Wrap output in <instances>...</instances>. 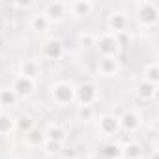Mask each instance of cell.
I'll return each mask as SVG.
<instances>
[{"label": "cell", "mask_w": 159, "mask_h": 159, "mask_svg": "<svg viewBox=\"0 0 159 159\" xmlns=\"http://www.w3.org/2000/svg\"><path fill=\"white\" fill-rule=\"evenodd\" d=\"M96 131L105 140H114L120 135V122L118 116L112 112H103L96 118Z\"/></svg>", "instance_id": "obj_5"}, {"label": "cell", "mask_w": 159, "mask_h": 159, "mask_svg": "<svg viewBox=\"0 0 159 159\" xmlns=\"http://www.w3.org/2000/svg\"><path fill=\"white\" fill-rule=\"evenodd\" d=\"M58 157H60V159H79V153H77V150H75L73 146L64 144V148H62V152H60Z\"/></svg>", "instance_id": "obj_28"}, {"label": "cell", "mask_w": 159, "mask_h": 159, "mask_svg": "<svg viewBox=\"0 0 159 159\" xmlns=\"http://www.w3.org/2000/svg\"><path fill=\"white\" fill-rule=\"evenodd\" d=\"M17 103H19V98H17V94L11 90V86H10V84L0 88V107H2L4 111L13 109Z\"/></svg>", "instance_id": "obj_21"}, {"label": "cell", "mask_w": 159, "mask_h": 159, "mask_svg": "<svg viewBox=\"0 0 159 159\" xmlns=\"http://www.w3.org/2000/svg\"><path fill=\"white\" fill-rule=\"evenodd\" d=\"M28 28H30L34 34H38V36H45V34L51 32L52 25L47 21V17H45L41 11H36V13H32V15L28 17Z\"/></svg>", "instance_id": "obj_14"}, {"label": "cell", "mask_w": 159, "mask_h": 159, "mask_svg": "<svg viewBox=\"0 0 159 159\" xmlns=\"http://www.w3.org/2000/svg\"><path fill=\"white\" fill-rule=\"evenodd\" d=\"M144 148L139 140H127L122 144V159H142Z\"/></svg>", "instance_id": "obj_20"}, {"label": "cell", "mask_w": 159, "mask_h": 159, "mask_svg": "<svg viewBox=\"0 0 159 159\" xmlns=\"http://www.w3.org/2000/svg\"><path fill=\"white\" fill-rule=\"evenodd\" d=\"M133 92H135V96L140 101L148 103V101H153L157 98V84H150V83H146V81H142V79H140V81L135 84Z\"/></svg>", "instance_id": "obj_17"}, {"label": "cell", "mask_w": 159, "mask_h": 159, "mask_svg": "<svg viewBox=\"0 0 159 159\" xmlns=\"http://www.w3.org/2000/svg\"><path fill=\"white\" fill-rule=\"evenodd\" d=\"M99 155L103 159H122V142L114 140H105L99 146Z\"/></svg>", "instance_id": "obj_18"}, {"label": "cell", "mask_w": 159, "mask_h": 159, "mask_svg": "<svg viewBox=\"0 0 159 159\" xmlns=\"http://www.w3.org/2000/svg\"><path fill=\"white\" fill-rule=\"evenodd\" d=\"M2 112H4V109H2V107H0V114H2Z\"/></svg>", "instance_id": "obj_30"}, {"label": "cell", "mask_w": 159, "mask_h": 159, "mask_svg": "<svg viewBox=\"0 0 159 159\" xmlns=\"http://www.w3.org/2000/svg\"><path fill=\"white\" fill-rule=\"evenodd\" d=\"M122 71V62L116 56H99L98 64H96V75L99 79H112L116 75H120Z\"/></svg>", "instance_id": "obj_8"}, {"label": "cell", "mask_w": 159, "mask_h": 159, "mask_svg": "<svg viewBox=\"0 0 159 159\" xmlns=\"http://www.w3.org/2000/svg\"><path fill=\"white\" fill-rule=\"evenodd\" d=\"M62 148H64V144L62 142H56V140H45V144L41 146V150L47 155H51V157H58L60 152H62Z\"/></svg>", "instance_id": "obj_26"}, {"label": "cell", "mask_w": 159, "mask_h": 159, "mask_svg": "<svg viewBox=\"0 0 159 159\" xmlns=\"http://www.w3.org/2000/svg\"><path fill=\"white\" fill-rule=\"evenodd\" d=\"M34 125H36V120L30 114H21L17 118V133H21V135H25L26 131H30Z\"/></svg>", "instance_id": "obj_25"}, {"label": "cell", "mask_w": 159, "mask_h": 159, "mask_svg": "<svg viewBox=\"0 0 159 159\" xmlns=\"http://www.w3.org/2000/svg\"><path fill=\"white\" fill-rule=\"evenodd\" d=\"M64 54H66V45H64V41H62L60 38L51 36V38H47V39L41 43V56H43L45 60L56 62V60H62Z\"/></svg>", "instance_id": "obj_10"}, {"label": "cell", "mask_w": 159, "mask_h": 159, "mask_svg": "<svg viewBox=\"0 0 159 159\" xmlns=\"http://www.w3.org/2000/svg\"><path fill=\"white\" fill-rule=\"evenodd\" d=\"M105 26H107L105 32H109V34L120 38V36H124V34L129 32L131 17H129V13L124 11V10H111L109 15H107V19H105Z\"/></svg>", "instance_id": "obj_4"}, {"label": "cell", "mask_w": 159, "mask_h": 159, "mask_svg": "<svg viewBox=\"0 0 159 159\" xmlns=\"http://www.w3.org/2000/svg\"><path fill=\"white\" fill-rule=\"evenodd\" d=\"M39 11L47 17V21L54 25H62L69 15H67V2H45L39 6Z\"/></svg>", "instance_id": "obj_7"}, {"label": "cell", "mask_w": 159, "mask_h": 159, "mask_svg": "<svg viewBox=\"0 0 159 159\" xmlns=\"http://www.w3.org/2000/svg\"><path fill=\"white\" fill-rule=\"evenodd\" d=\"M11 90L17 94L19 101L21 99H28L36 94V88H38V81L34 79H28V77H23V75H15L11 79Z\"/></svg>", "instance_id": "obj_9"}, {"label": "cell", "mask_w": 159, "mask_h": 159, "mask_svg": "<svg viewBox=\"0 0 159 159\" xmlns=\"http://www.w3.org/2000/svg\"><path fill=\"white\" fill-rule=\"evenodd\" d=\"M13 133H17V116L4 111L0 114V137H10Z\"/></svg>", "instance_id": "obj_19"}, {"label": "cell", "mask_w": 159, "mask_h": 159, "mask_svg": "<svg viewBox=\"0 0 159 159\" xmlns=\"http://www.w3.org/2000/svg\"><path fill=\"white\" fill-rule=\"evenodd\" d=\"M101 99V84L98 81H83L75 84V105L94 107Z\"/></svg>", "instance_id": "obj_3"}, {"label": "cell", "mask_w": 159, "mask_h": 159, "mask_svg": "<svg viewBox=\"0 0 159 159\" xmlns=\"http://www.w3.org/2000/svg\"><path fill=\"white\" fill-rule=\"evenodd\" d=\"M43 131H45L47 140H56V142L67 144L69 131H67L62 124H58V122H51V124H47V127H43Z\"/></svg>", "instance_id": "obj_15"}, {"label": "cell", "mask_w": 159, "mask_h": 159, "mask_svg": "<svg viewBox=\"0 0 159 159\" xmlns=\"http://www.w3.org/2000/svg\"><path fill=\"white\" fill-rule=\"evenodd\" d=\"M45 140H47L45 131H43V127H38V125H34L30 131H26L23 135V144L26 148H34V150L36 148H41L45 144Z\"/></svg>", "instance_id": "obj_16"}, {"label": "cell", "mask_w": 159, "mask_h": 159, "mask_svg": "<svg viewBox=\"0 0 159 159\" xmlns=\"http://www.w3.org/2000/svg\"><path fill=\"white\" fill-rule=\"evenodd\" d=\"M96 8L98 4L92 0H71V2H67V15L73 19H84L92 15Z\"/></svg>", "instance_id": "obj_12"}, {"label": "cell", "mask_w": 159, "mask_h": 159, "mask_svg": "<svg viewBox=\"0 0 159 159\" xmlns=\"http://www.w3.org/2000/svg\"><path fill=\"white\" fill-rule=\"evenodd\" d=\"M142 81H146L150 84H159V64L157 62H150L144 66Z\"/></svg>", "instance_id": "obj_23"}, {"label": "cell", "mask_w": 159, "mask_h": 159, "mask_svg": "<svg viewBox=\"0 0 159 159\" xmlns=\"http://www.w3.org/2000/svg\"><path fill=\"white\" fill-rule=\"evenodd\" d=\"M49 98L56 107H71L75 105V83L73 81H54L49 86Z\"/></svg>", "instance_id": "obj_2"}, {"label": "cell", "mask_w": 159, "mask_h": 159, "mask_svg": "<svg viewBox=\"0 0 159 159\" xmlns=\"http://www.w3.org/2000/svg\"><path fill=\"white\" fill-rule=\"evenodd\" d=\"M94 49L99 52V56H116V58H120L122 39L109 34V32H103V34H98Z\"/></svg>", "instance_id": "obj_6"}, {"label": "cell", "mask_w": 159, "mask_h": 159, "mask_svg": "<svg viewBox=\"0 0 159 159\" xmlns=\"http://www.w3.org/2000/svg\"><path fill=\"white\" fill-rule=\"evenodd\" d=\"M133 17L139 28L152 30L159 23V4L153 0H139L133 4Z\"/></svg>", "instance_id": "obj_1"}, {"label": "cell", "mask_w": 159, "mask_h": 159, "mask_svg": "<svg viewBox=\"0 0 159 159\" xmlns=\"http://www.w3.org/2000/svg\"><path fill=\"white\" fill-rule=\"evenodd\" d=\"M75 118L83 124H92L98 118V112L90 105H75Z\"/></svg>", "instance_id": "obj_22"}, {"label": "cell", "mask_w": 159, "mask_h": 159, "mask_svg": "<svg viewBox=\"0 0 159 159\" xmlns=\"http://www.w3.org/2000/svg\"><path fill=\"white\" fill-rule=\"evenodd\" d=\"M39 6H41V4H38V2H23V0H17V2H11V4H10L11 10H15V11H23V13H28V11L39 8Z\"/></svg>", "instance_id": "obj_27"}, {"label": "cell", "mask_w": 159, "mask_h": 159, "mask_svg": "<svg viewBox=\"0 0 159 159\" xmlns=\"http://www.w3.org/2000/svg\"><path fill=\"white\" fill-rule=\"evenodd\" d=\"M146 159H159V152H157V148H155V146L150 150V153L146 155Z\"/></svg>", "instance_id": "obj_29"}, {"label": "cell", "mask_w": 159, "mask_h": 159, "mask_svg": "<svg viewBox=\"0 0 159 159\" xmlns=\"http://www.w3.org/2000/svg\"><path fill=\"white\" fill-rule=\"evenodd\" d=\"M96 38H98V34H94V32H90V30H81V32L77 34V45L81 47V49H84V51L94 49Z\"/></svg>", "instance_id": "obj_24"}, {"label": "cell", "mask_w": 159, "mask_h": 159, "mask_svg": "<svg viewBox=\"0 0 159 159\" xmlns=\"http://www.w3.org/2000/svg\"><path fill=\"white\" fill-rule=\"evenodd\" d=\"M118 122H120V133L124 131V133L131 135V133H137L142 127V114L139 111L129 109V111H125L124 114L118 116Z\"/></svg>", "instance_id": "obj_11"}, {"label": "cell", "mask_w": 159, "mask_h": 159, "mask_svg": "<svg viewBox=\"0 0 159 159\" xmlns=\"http://www.w3.org/2000/svg\"><path fill=\"white\" fill-rule=\"evenodd\" d=\"M17 75H23V77H28V79H38L43 75V67H41V62L36 60V58H23L19 62V73Z\"/></svg>", "instance_id": "obj_13"}]
</instances>
